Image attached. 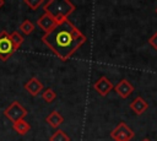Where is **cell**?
Returning a JSON list of instances; mask_svg holds the SVG:
<instances>
[{
  "label": "cell",
  "mask_w": 157,
  "mask_h": 141,
  "mask_svg": "<svg viewBox=\"0 0 157 141\" xmlns=\"http://www.w3.org/2000/svg\"><path fill=\"white\" fill-rule=\"evenodd\" d=\"M86 40L87 37L70 20L58 23L53 29L42 36V42L61 61H67Z\"/></svg>",
  "instance_id": "1"
},
{
  "label": "cell",
  "mask_w": 157,
  "mask_h": 141,
  "mask_svg": "<svg viewBox=\"0 0 157 141\" xmlns=\"http://www.w3.org/2000/svg\"><path fill=\"white\" fill-rule=\"evenodd\" d=\"M76 6L70 0H49L44 2L43 10L45 13L50 15L56 23H60L75 11Z\"/></svg>",
  "instance_id": "2"
},
{
  "label": "cell",
  "mask_w": 157,
  "mask_h": 141,
  "mask_svg": "<svg viewBox=\"0 0 157 141\" xmlns=\"http://www.w3.org/2000/svg\"><path fill=\"white\" fill-rule=\"evenodd\" d=\"M16 51V48L12 44V40L10 38V33L5 29L0 32V60L6 61L10 59V56Z\"/></svg>",
  "instance_id": "3"
},
{
  "label": "cell",
  "mask_w": 157,
  "mask_h": 141,
  "mask_svg": "<svg viewBox=\"0 0 157 141\" xmlns=\"http://www.w3.org/2000/svg\"><path fill=\"white\" fill-rule=\"evenodd\" d=\"M28 114L27 109L18 102V101H13L5 110H4V115L13 124L18 120H22L26 115Z\"/></svg>",
  "instance_id": "4"
},
{
  "label": "cell",
  "mask_w": 157,
  "mask_h": 141,
  "mask_svg": "<svg viewBox=\"0 0 157 141\" xmlns=\"http://www.w3.org/2000/svg\"><path fill=\"white\" fill-rule=\"evenodd\" d=\"M135 136V132L130 129V126L120 121L112 131H110V137L114 141H131L132 137Z\"/></svg>",
  "instance_id": "5"
},
{
  "label": "cell",
  "mask_w": 157,
  "mask_h": 141,
  "mask_svg": "<svg viewBox=\"0 0 157 141\" xmlns=\"http://www.w3.org/2000/svg\"><path fill=\"white\" fill-rule=\"evenodd\" d=\"M93 88L97 91L98 94H101L102 97H105V96H108V93L114 88V86H113V83L108 80L107 76H102V77H99V78L93 83Z\"/></svg>",
  "instance_id": "6"
},
{
  "label": "cell",
  "mask_w": 157,
  "mask_h": 141,
  "mask_svg": "<svg viewBox=\"0 0 157 141\" xmlns=\"http://www.w3.org/2000/svg\"><path fill=\"white\" fill-rule=\"evenodd\" d=\"M117 93H118V96L119 97H121V98H128L132 92H134V86L126 80V78H123V80H120L115 86H114V88H113Z\"/></svg>",
  "instance_id": "7"
},
{
  "label": "cell",
  "mask_w": 157,
  "mask_h": 141,
  "mask_svg": "<svg viewBox=\"0 0 157 141\" xmlns=\"http://www.w3.org/2000/svg\"><path fill=\"white\" fill-rule=\"evenodd\" d=\"M23 87H25V90H26L31 96L36 97V96H38V94L42 92V90H43V83H42L37 77H31V78L23 85Z\"/></svg>",
  "instance_id": "8"
},
{
  "label": "cell",
  "mask_w": 157,
  "mask_h": 141,
  "mask_svg": "<svg viewBox=\"0 0 157 141\" xmlns=\"http://www.w3.org/2000/svg\"><path fill=\"white\" fill-rule=\"evenodd\" d=\"M37 25L39 26L40 29L44 31V33H47V32H49L50 29H53L58 23L55 22V20H54L50 15H48V13L44 12V13L37 20Z\"/></svg>",
  "instance_id": "9"
},
{
  "label": "cell",
  "mask_w": 157,
  "mask_h": 141,
  "mask_svg": "<svg viewBox=\"0 0 157 141\" xmlns=\"http://www.w3.org/2000/svg\"><path fill=\"white\" fill-rule=\"evenodd\" d=\"M130 108L131 110L136 114V115H141L144 114L147 108H148V103L142 98V97H136L131 103H130Z\"/></svg>",
  "instance_id": "10"
},
{
  "label": "cell",
  "mask_w": 157,
  "mask_h": 141,
  "mask_svg": "<svg viewBox=\"0 0 157 141\" xmlns=\"http://www.w3.org/2000/svg\"><path fill=\"white\" fill-rule=\"evenodd\" d=\"M45 121H47L52 128H58V126H60V125L63 124L64 118H63V115H61L58 110H53V112H50V113L47 115Z\"/></svg>",
  "instance_id": "11"
},
{
  "label": "cell",
  "mask_w": 157,
  "mask_h": 141,
  "mask_svg": "<svg viewBox=\"0 0 157 141\" xmlns=\"http://www.w3.org/2000/svg\"><path fill=\"white\" fill-rule=\"evenodd\" d=\"M12 128H13V130H15L18 135H26V134L31 130V125H29L25 119L13 123V124H12Z\"/></svg>",
  "instance_id": "12"
},
{
  "label": "cell",
  "mask_w": 157,
  "mask_h": 141,
  "mask_svg": "<svg viewBox=\"0 0 157 141\" xmlns=\"http://www.w3.org/2000/svg\"><path fill=\"white\" fill-rule=\"evenodd\" d=\"M18 29H20L21 33H23L25 36H28V34H31V33L34 31V23H33L31 20H25V21L18 26Z\"/></svg>",
  "instance_id": "13"
},
{
  "label": "cell",
  "mask_w": 157,
  "mask_h": 141,
  "mask_svg": "<svg viewBox=\"0 0 157 141\" xmlns=\"http://www.w3.org/2000/svg\"><path fill=\"white\" fill-rule=\"evenodd\" d=\"M10 38H11L12 44H13V47L16 48V50L21 47V44H22V43H23V40H25L23 36H22L18 31H13L12 33H10Z\"/></svg>",
  "instance_id": "14"
},
{
  "label": "cell",
  "mask_w": 157,
  "mask_h": 141,
  "mask_svg": "<svg viewBox=\"0 0 157 141\" xmlns=\"http://www.w3.org/2000/svg\"><path fill=\"white\" fill-rule=\"evenodd\" d=\"M49 141H70V137H69V135L65 131H63L61 129H58L49 137Z\"/></svg>",
  "instance_id": "15"
},
{
  "label": "cell",
  "mask_w": 157,
  "mask_h": 141,
  "mask_svg": "<svg viewBox=\"0 0 157 141\" xmlns=\"http://www.w3.org/2000/svg\"><path fill=\"white\" fill-rule=\"evenodd\" d=\"M42 98H43L47 103H52V102L55 101V98H56V93H55V91H54L53 88H47V90L43 91V93H42Z\"/></svg>",
  "instance_id": "16"
},
{
  "label": "cell",
  "mask_w": 157,
  "mask_h": 141,
  "mask_svg": "<svg viewBox=\"0 0 157 141\" xmlns=\"http://www.w3.org/2000/svg\"><path fill=\"white\" fill-rule=\"evenodd\" d=\"M23 2L29 7V10H37L40 5L44 4L43 0H23Z\"/></svg>",
  "instance_id": "17"
},
{
  "label": "cell",
  "mask_w": 157,
  "mask_h": 141,
  "mask_svg": "<svg viewBox=\"0 0 157 141\" xmlns=\"http://www.w3.org/2000/svg\"><path fill=\"white\" fill-rule=\"evenodd\" d=\"M148 43H150V45H151L155 50H157V33H155V34L148 39Z\"/></svg>",
  "instance_id": "18"
},
{
  "label": "cell",
  "mask_w": 157,
  "mask_h": 141,
  "mask_svg": "<svg viewBox=\"0 0 157 141\" xmlns=\"http://www.w3.org/2000/svg\"><path fill=\"white\" fill-rule=\"evenodd\" d=\"M4 5H5V1H4V0H0V9H1Z\"/></svg>",
  "instance_id": "19"
},
{
  "label": "cell",
  "mask_w": 157,
  "mask_h": 141,
  "mask_svg": "<svg viewBox=\"0 0 157 141\" xmlns=\"http://www.w3.org/2000/svg\"><path fill=\"white\" fill-rule=\"evenodd\" d=\"M142 141H151V140H150V139H144Z\"/></svg>",
  "instance_id": "20"
},
{
  "label": "cell",
  "mask_w": 157,
  "mask_h": 141,
  "mask_svg": "<svg viewBox=\"0 0 157 141\" xmlns=\"http://www.w3.org/2000/svg\"><path fill=\"white\" fill-rule=\"evenodd\" d=\"M156 13H157V7H156Z\"/></svg>",
  "instance_id": "21"
}]
</instances>
